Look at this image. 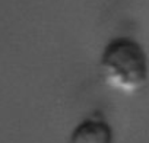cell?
I'll use <instances>...</instances> for the list:
<instances>
[{"mask_svg": "<svg viewBox=\"0 0 149 143\" xmlns=\"http://www.w3.org/2000/svg\"><path fill=\"white\" fill-rule=\"evenodd\" d=\"M100 67L105 82L123 94H136L148 82L149 60L145 48L133 38H113L102 50Z\"/></svg>", "mask_w": 149, "mask_h": 143, "instance_id": "6da1fadb", "label": "cell"}, {"mask_svg": "<svg viewBox=\"0 0 149 143\" xmlns=\"http://www.w3.org/2000/svg\"><path fill=\"white\" fill-rule=\"evenodd\" d=\"M114 131L110 123L98 112L85 117L70 133L67 143H113Z\"/></svg>", "mask_w": 149, "mask_h": 143, "instance_id": "7a4b0ae2", "label": "cell"}]
</instances>
